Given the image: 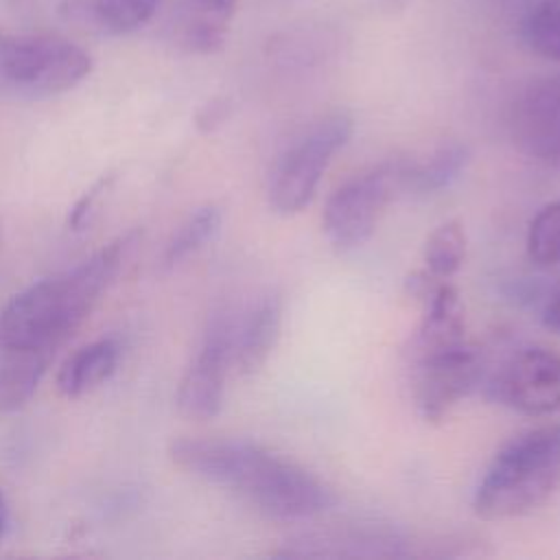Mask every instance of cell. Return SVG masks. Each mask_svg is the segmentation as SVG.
<instances>
[{"label": "cell", "instance_id": "2", "mask_svg": "<svg viewBox=\"0 0 560 560\" xmlns=\"http://www.w3.org/2000/svg\"><path fill=\"white\" fill-rule=\"evenodd\" d=\"M129 245L131 236H122L81 265L13 295L0 311V350H31L52 359L112 284Z\"/></svg>", "mask_w": 560, "mask_h": 560}, {"label": "cell", "instance_id": "18", "mask_svg": "<svg viewBox=\"0 0 560 560\" xmlns=\"http://www.w3.org/2000/svg\"><path fill=\"white\" fill-rule=\"evenodd\" d=\"M468 147L462 142H446L438 147L424 162L407 160L405 190L435 192L459 177L468 164Z\"/></svg>", "mask_w": 560, "mask_h": 560}, {"label": "cell", "instance_id": "19", "mask_svg": "<svg viewBox=\"0 0 560 560\" xmlns=\"http://www.w3.org/2000/svg\"><path fill=\"white\" fill-rule=\"evenodd\" d=\"M521 33L536 55L560 61V0H538L527 11Z\"/></svg>", "mask_w": 560, "mask_h": 560}, {"label": "cell", "instance_id": "12", "mask_svg": "<svg viewBox=\"0 0 560 560\" xmlns=\"http://www.w3.org/2000/svg\"><path fill=\"white\" fill-rule=\"evenodd\" d=\"M466 341V317L459 293L451 284H424V315L411 339V361L448 352Z\"/></svg>", "mask_w": 560, "mask_h": 560}, {"label": "cell", "instance_id": "20", "mask_svg": "<svg viewBox=\"0 0 560 560\" xmlns=\"http://www.w3.org/2000/svg\"><path fill=\"white\" fill-rule=\"evenodd\" d=\"M466 256V234L457 221H446L438 225L424 245V262L431 276L448 278L453 276Z\"/></svg>", "mask_w": 560, "mask_h": 560}, {"label": "cell", "instance_id": "5", "mask_svg": "<svg viewBox=\"0 0 560 560\" xmlns=\"http://www.w3.org/2000/svg\"><path fill=\"white\" fill-rule=\"evenodd\" d=\"M354 122L335 112L319 118L276 160L269 179V203L280 214L300 212L313 199L332 155L350 140Z\"/></svg>", "mask_w": 560, "mask_h": 560}, {"label": "cell", "instance_id": "16", "mask_svg": "<svg viewBox=\"0 0 560 560\" xmlns=\"http://www.w3.org/2000/svg\"><path fill=\"white\" fill-rule=\"evenodd\" d=\"M118 357L120 348L114 339H96L79 348L61 365L57 374V389L66 398H79L92 392L114 374Z\"/></svg>", "mask_w": 560, "mask_h": 560}, {"label": "cell", "instance_id": "3", "mask_svg": "<svg viewBox=\"0 0 560 560\" xmlns=\"http://www.w3.org/2000/svg\"><path fill=\"white\" fill-rule=\"evenodd\" d=\"M560 488V424H545L510 440L486 468L472 499L477 516H523Z\"/></svg>", "mask_w": 560, "mask_h": 560}, {"label": "cell", "instance_id": "21", "mask_svg": "<svg viewBox=\"0 0 560 560\" xmlns=\"http://www.w3.org/2000/svg\"><path fill=\"white\" fill-rule=\"evenodd\" d=\"M219 223H221V212L217 206L197 208L168 241L166 252H164L166 265L173 267L179 260H184L186 256H190L192 252H197L199 247H203V243H208L212 238V234L217 232Z\"/></svg>", "mask_w": 560, "mask_h": 560}, {"label": "cell", "instance_id": "6", "mask_svg": "<svg viewBox=\"0 0 560 560\" xmlns=\"http://www.w3.org/2000/svg\"><path fill=\"white\" fill-rule=\"evenodd\" d=\"M405 173L407 160H389L341 184L324 206L322 225L328 241L343 252L361 247L389 201L405 190Z\"/></svg>", "mask_w": 560, "mask_h": 560}, {"label": "cell", "instance_id": "13", "mask_svg": "<svg viewBox=\"0 0 560 560\" xmlns=\"http://www.w3.org/2000/svg\"><path fill=\"white\" fill-rule=\"evenodd\" d=\"M282 324V300L260 295L241 317H234V365L243 374L256 372L271 354Z\"/></svg>", "mask_w": 560, "mask_h": 560}, {"label": "cell", "instance_id": "25", "mask_svg": "<svg viewBox=\"0 0 560 560\" xmlns=\"http://www.w3.org/2000/svg\"><path fill=\"white\" fill-rule=\"evenodd\" d=\"M2 527H4V499L0 492V534H2Z\"/></svg>", "mask_w": 560, "mask_h": 560}, {"label": "cell", "instance_id": "14", "mask_svg": "<svg viewBox=\"0 0 560 560\" xmlns=\"http://www.w3.org/2000/svg\"><path fill=\"white\" fill-rule=\"evenodd\" d=\"M402 538L396 529L383 525H354L341 529H328L324 534L304 536L295 542V549H287V556H405Z\"/></svg>", "mask_w": 560, "mask_h": 560}, {"label": "cell", "instance_id": "7", "mask_svg": "<svg viewBox=\"0 0 560 560\" xmlns=\"http://www.w3.org/2000/svg\"><path fill=\"white\" fill-rule=\"evenodd\" d=\"M234 363V315L219 313L203 332V341L188 365L179 389L177 407L186 418L208 420L223 405L228 368Z\"/></svg>", "mask_w": 560, "mask_h": 560}, {"label": "cell", "instance_id": "17", "mask_svg": "<svg viewBox=\"0 0 560 560\" xmlns=\"http://www.w3.org/2000/svg\"><path fill=\"white\" fill-rule=\"evenodd\" d=\"M50 357L31 350H0V409L15 411L35 394Z\"/></svg>", "mask_w": 560, "mask_h": 560}, {"label": "cell", "instance_id": "15", "mask_svg": "<svg viewBox=\"0 0 560 560\" xmlns=\"http://www.w3.org/2000/svg\"><path fill=\"white\" fill-rule=\"evenodd\" d=\"M160 0H61V13L85 28L105 35H125L144 26Z\"/></svg>", "mask_w": 560, "mask_h": 560}, {"label": "cell", "instance_id": "24", "mask_svg": "<svg viewBox=\"0 0 560 560\" xmlns=\"http://www.w3.org/2000/svg\"><path fill=\"white\" fill-rule=\"evenodd\" d=\"M540 317H542L545 328H549L553 332H560V287L545 302V308H542Z\"/></svg>", "mask_w": 560, "mask_h": 560}, {"label": "cell", "instance_id": "4", "mask_svg": "<svg viewBox=\"0 0 560 560\" xmlns=\"http://www.w3.org/2000/svg\"><path fill=\"white\" fill-rule=\"evenodd\" d=\"M90 70V55L61 35L0 31V83L20 96L44 98L68 92Z\"/></svg>", "mask_w": 560, "mask_h": 560}, {"label": "cell", "instance_id": "23", "mask_svg": "<svg viewBox=\"0 0 560 560\" xmlns=\"http://www.w3.org/2000/svg\"><path fill=\"white\" fill-rule=\"evenodd\" d=\"M105 186H107V182L105 179H101L98 184H94L83 197H81V201L72 208V212H70V225L74 228V230H79L81 225H83V221L88 219V214L92 212V208H94V203H96V199H98V195L105 190Z\"/></svg>", "mask_w": 560, "mask_h": 560}, {"label": "cell", "instance_id": "1", "mask_svg": "<svg viewBox=\"0 0 560 560\" xmlns=\"http://www.w3.org/2000/svg\"><path fill=\"white\" fill-rule=\"evenodd\" d=\"M168 455L182 470L230 488L273 518H308L337 501L315 475L247 440L182 438Z\"/></svg>", "mask_w": 560, "mask_h": 560}, {"label": "cell", "instance_id": "11", "mask_svg": "<svg viewBox=\"0 0 560 560\" xmlns=\"http://www.w3.org/2000/svg\"><path fill=\"white\" fill-rule=\"evenodd\" d=\"M238 0H177L168 15V35L186 52H217L228 37Z\"/></svg>", "mask_w": 560, "mask_h": 560}, {"label": "cell", "instance_id": "8", "mask_svg": "<svg viewBox=\"0 0 560 560\" xmlns=\"http://www.w3.org/2000/svg\"><path fill=\"white\" fill-rule=\"evenodd\" d=\"M508 125L521 153L560 171V74L525 85L510 105Z\"/></svg>", "mask_w": 560, "mask_h": 560}, {"label": "cell", "instance_id": "10", "mask_svg": "<svg viewBox=\"0 0 560 560\" xmlns=\"http://www.w3.org/2000/svg\"><path fill=\"white\" fill-rule=\"evenodd\" d=\"M413 363V400L427 422L442 420L481 376V354L464 343Z\"/></svg>", "mask_w": 560, "mask_h": 560}, {"label": "cell", "instance_id": "22", "mask_svg": "<svg viewBox=\"0 0 560 560\" xmlns=\"http://www.w3.org/2000/svg\"><path fill=\"white\" fill-rule=\"evenodd\" d=\"M527 256L536 265L560 262V201L545 206L529 223Z\"/></svg>", "mask_w": 560, "mask_h": 560}, {"label": "cell", "instance_id": "9", "mask_svg": "<svg viewBox=\"0 0 560 560\" xmlns=\"http://www.w3.org/2000/svg\"><path fill=\"white\" fill-rule=\"evenodd\" d=\"M492 396L527 416L560 411V354L547 348L516 352L490 383Z\"/></svg>", "mask_w": 560, "mask_h": 560}]
</instances>
